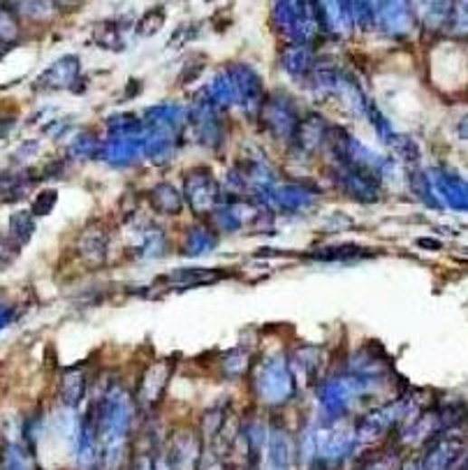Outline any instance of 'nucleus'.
Returning a JSON list of instances; mask_svg holds the SVG:
<instances>
[{
	"label": "nucleus",
	"instance_id": "3",
	"mask_svg": "<svg viewBox=\"0 0 468 470\" xmlns=\"http://www.w3.org/2000/svg\"><path fill=\"white\" fill-rule=\"evenodd\" d=\"M408 470H413V468H408Z\"/></svg>",
	"mask_w": 468,
	"mask_h": 470
},
{
	"label": "nucleus",
	"instance_id": "2",
	"mask_svg": "<svg viewBox=\"0 0 468 470\" xmlns=\"http://www.w3.org/2000/svg\"><path fill=\"white\" fill-rule=\"evenodd\" d=\"M5 311H3V309H0V327H3V324H5L7 322V318H5Z\"/></svg>",
	"mask_w": 468,
	"mask_h": 470
},
{
	"label": "nucleus",
	"instance_id": "1",
	"mask_svg": "<svg viewBox=\"0 0 468 470\" xmlns=\"http://www.w3.org/2000/svg\"><path fill=\"white\" fill-rule=\"evenodd\" d=\"M5 470H26V465H24V461L19 459V455H16L14 449H12V456H7Z\"/></svg>",
	"mask_w": 468,
	"mask_h": 470
}]
</instances>
